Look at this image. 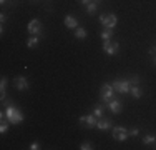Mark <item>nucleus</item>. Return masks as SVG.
<instances>
[{
	"mask_svg": "<svg viewBox=\"0 0 156 150\" xmlns=\"http://www.w3.org/2000/svg\"><path fill=\"white\" fill-rule=\"evenodd\" d=\"M5 115H7V120L10 122V125H18V123L23 122V114L13 105L12 102L7 103V110H5Z\"/></svg>",
	"mask_w": 156,
	"mask_h": 150,
	"instance_id": "f257e3e1",
	"label": "nucleus"
},
{
	"mask_svg": "<svg viewBox=\"0 0 156 150\" xmlns=\"http://www.w3.org/2000/svg\"><path fill=\"white\" fill-rule=\"evenodd\" d=\"M100 24H101L105 28L113 30L118 24V17L115 13H101L100 15Z\"/></svg>",
	"mask_w": 156,
	"mask_h": 150,
	"instance_id": "f03ea898",
	"label": "nucleus"
},
{
	"mask_svg": "<svg viewBox=\"0 0 156 150\" xmlns=\"http://www.w3.org/2000/svg\"><path fill=\"white\" fill-rule=\"evenodd\" d=\"M100 99H101L103 103H105V102L108 103L111 99H115V88H113V85L103 84L101 88H100Z\"/></svg>",
	"mask_w": 156,
	"mask_h": 150,
	"instance_id": "7ed1b4c3",
	"label": "nucleus"
},
{
	"mask_svg": "<svg viewBox=\"0 0 156 150\" xmlns=\"http://www.w3.org/2000/svg\"><path fill=\"white\" fill-rule=\"evenodd\" d=\"M111 85H113V88L116 90L118 93H123V95L129 93V88H131V84H129V80H126V78H116Z\"/></svg>",
	"mask_w": 156,
	"mask_h": 150,
	"instance_id": "20e7f679",
	"label": "nucleus"
},
{
	"mask_svg": "<svg viewBox=\"0 0 156 150\" xmlns=\"http://www.w3.org/2000/svg\"><path fill=\"white\" fill-rule=\"evenodd\" d=\"M111 135H113V138H115L116 142H125L126 138L129 137V130L126 129V127L116 125V127L113 129V133H111Z\"/></svg>",
	"mask_w": 156,
	"mask_h": 150,
	"instance_id": "39448f33",
	"label": "nucleus"
},
{
	"mask_svg": "<svg viewBox=\"0 0 156 150\" xmlns=\"http://www.w3.org/2000/svg\"><path fill=\"white\" fill-rule=\"evenodd\" d=\"M78 122L81 123V125L88 127V129H93V127H96V123H98V117H96L95 114H88V115H81L80 118H78Z\"/></svg>",
	"mask_w": 156,
	"mask_h": 150,
	"instance_id": "423d86ee",
	"label": "nucleus"
},
{
	"mask_svg": "<svg viewBox=\"0 0 156 150\" xmlns=\"http://www.w3.org/2000/svg\"><path fill=\"white\" fill-rule=\"evenodd\" d=\"M27 32L30 33V35H40V33H42V22H40L38 18L30 20L27 25Z\"/></svg>",
	"mask_w": 156,
	"mask_h": 150,
	"instance_id": "0eeeda50",
	"label": "nucleus"
},
{
	"mask_svg": "<svg viewBox=\"0 0 156 150\" xmlns=\"http://www.w3.org/2000/svg\"><path fill=\"white\" fill-rule=\"evenodd\" d=\"M103 50H105L106 55H110V57H113V55L118 54V50H120V43L118 42H103Z\"/></svg>",
	"mask_w": 156,
	"mask_h": 150,
	"instance_id": "6e6552de",
	"label": "nucleus"
},
{
	"mask_svg": "<svg viewBox=\"0 0 156 150\" xmlns=\"http://www.w3.org/2000/svg\"><path fill=\"white\" fill-rule=\"evenodd\" d=\"M108 110L111 112V114H120V112L123 110V103H121L120 100H116V99H111L108 102Z\"/></svg>",
	"mask_w": 156,
	"mask_h": 150,
	"instance_id": "1a4fd4ad",
	"label": "nucleus"
},
{
	"mask_svg": "<svg viewBox=\"0 0 156 150\" xmlns=\"http://www.w3.org/2000/svg\"><path fill=\"white\" fill-rule=\"evenodd\" d=\"M13 82H15V88L17 90H28V87H30V85H28V80L25 77H22V75L17 77Z\"/></svg>",
	"mask_w": 156,
	"mask_h": 150,
	"instance_id": "9d476101",
	"label": "nucleus"
},
{
	"mask_svg": "<svg viewBox=\"0 0 156 150\" xmlns=\"http://www.w3.org/2000/svg\"><path fill=\"white\" fill-rule=\"evenodd\" d=\"M96 129H100V130H110L111 129V118H105V117L98 118Z\"/></svg>",
	"mask_w": 156,
	"mask_h": 150,
	"instance_id": "9b49d317",
	"label": "nucleus"
},
{
	"mask_svg": "<svg viewBox=\"0 0 156 150\" xmlns=\"http://www.w3.org/2000/svg\"><path fill=\"white\" fill-rule=\"evenodd\" d=\"M63 22H65V27H66V28L75 30V28L78 27V20H76L75 17H72V15H66L65 20H63Z\"/></svg>",
	"mask_w": 156,
	"mask_h": 150,
	"instance_id": "f8f14e48",
	"label": "nucleus"
},
{
	"mask_svg": "<svg viewBox=\"0 0 156 150\" xmlns=\"http://www.w3.org/2000/svg\"><path fill=\"white\" fill-rule=\"evenodd\" d=\"M129 95H131L133 99H141V97H143V90L140 88V85H131V88H129Z\"/></svg>",
	"mask_w": 156,
	"mask_h": 150,
	"instance_id": "ddd939ff",
	"label": "nucleus"
},
{
	"mask_svg": "<svg viewBox=\"0 0 156 150\" xmlns=\"http://www.w3.org/2000/svg\"><path fill=\"white\" fill-rule=\"evenodd\" d=\"M7 77H2V82H0V99H2V102L5 100L7 97Z\"/></svg>",
	"mask_w": 156,
	"mask_h": 150,
	"instance_id": "4468645a",
	"label": "nucleus"
},
{
	"mask_svg": "<svg viewBox=\"0 0 156 150\" xmlns=\"http://www.w3.org/2000/svg\"><path fill=\"white\" fill-rule=\"evenodd\" d=\"M38 43H40V35H32L30 39L27 40V47L28 48H35Z\"/></svg>",
	"mask_w": 156,
	"mask_h": 150,
	"instance_id": "2eb2a0df",
	"label": "nucleus"
},
{
	"mask_svg": "<svg viewBox=\"0 0 156 150\" xmlns=\"http://www.w3.org/2000/svg\"><path fill=\"white\" fill-rule=\"evenodd\" d=\"M100 37H101V40H103V42H110V40H111V37H113V30L105 28L101 33H100Z\"/></svg>",
	"mask_w": 156,
	"mask_h": 150,
	"instance_id": "dca6fc26",
	"label": "nucleus"
},
{
	"mask_svg": "<svg viewBox=\"0 0 156 150\" xmlns=\"http://www.w3.org/2000/svg\"><path fill=\"white\" fill-rule=\"evenodd\" d=\"M105 110H106V107H103L101 103H96V105H95V108H93V114H95L98 118H101V117H103V114H105Z\"/></svg>",
	"mask_w": 156,
	"mask_h": 150,
	"instance_id": "f3484780",
	"label": "nucleus"
},
{
	"mask_svg": "<svg viewBox=\"0 0 156 150\" xmlns=\"http://www.w3.org/2000/svg\"><path fill=\"white\" fill-rule=\"evenodd\" d=\"M75 37H76L78 40L87 39V30H85L83 27H76V28H75Z\"/></svg>",
	"mask_w": 156,
	"mask_h": 150,
	"instance_id": "a211bd4d",
	"label": "nucleus"
},
{
	"mask_svg": "<svg viewBox=\"0 0 156 150\" xmlns=\"http://www.w3.org/2000/svg\"><path fill=\"white\" fill-rule=\"evenodd\" d=\"M96 10H98V3H95V2H90L87 5V13H90V15H93Z\"/></svg>",
	"mask_w": 156,
	"mask_h": 150,
	"instance_id": "6ab92c4d",
	"label": "nucleus"
},
{
	"mask_svg": "<svg viewBox=\"0 0 156 150\" xmlns=\"http://www.w3.org/2000/svg\"><path fill=\"white\" fill-rule=\"evenodd\" d=\"M153 142L156 144V137H154V135L148 133V135H144V137H143V144L144 145H150V144H153Z\"/></svg>",
	"mask_w": 156,
	"mask_h": 150,
	"instance_id": "aec40b11",
	"label": "nucleus"
},
{
	"mask_svg": "<svg viewBox=\"0 0 156 150\" xmlns=\"http://www.w3.org/2000/svg\"><path fill=\"white\" fill-rule=\"evenodd\" d=\"M9 120H5V118H2V123H0V132L2 133H5L7 130H9Z\"/></svg>",
	"mask_w": 156,
	"mask_h": 150,
	"instance_id": "412c9836",
	"label": "nucleus"
},
{
	"mask_svg": "<svg viewBox=\"0 0 156 150\" xmlns=\"http://www.w3.org/2000/svg\"><path fill=\"white\" fill-rule=\"evenodd\" d=\"M80 148H81V150H93L95 147L90 144V142H83V144L80 145Z\"/></svg>",
	"mask_w": 156,
	"mask_h": 150,
	"instance_id": "4be33fe9",
	"label": "nucleus"
},
{
	"mask_svg": "<svg viewBox=\"0 0 156 150\" xmlns=\"http://www.w3.org/2000/svg\"><path fill=\"white\" fill-rule=\"evenodd\" d=\"M129 84H131V85H138L140 84V77H138V75L131 77V78H129Z\"/></svg>",
	"mask_w": 156,
	"mask_h": 150,
	"instance_id": "5701e85b",
	"label": "nucleus"
},
{
	"mask_svg": "<svg viewBox=\"0 0 156 150\" xmlns=\"http://www.w3.org/2000/svg\"><path fill=\"white\" fill-rule=\"evenodd\" d=\"M129 135H131V137H138V135H140V129H136V127H135V129H131V130H129Z\"/></svg>",
	"mask_w": 156,
	"mask_h": 150,
	"instance_id": "b1692460",
	"label": "nucleus"
},
{
	"mask_svg": "<svg viewBox=\"0 0 156 150\" xmlns=\"http://www.w3.org/2000/svg\"><path fill=\"white\" fill-rule=\"evenodd\" d=\"M30 148H32V150H40L42 147H40L38 142H32V144H30Z\"/></svg>",
	"mask_w": 156,
	"mask_h": 150,
	"instance_id": "393cba45",
	"label": "nucleus"
},
{
	"mask_svg": "<svg viewBox=\"0 0 156 150\" xmlns=\"http://www.w3.org/2000/svg\"><path fill=\"white\" fill-rule=\"evenodd\" d=\"M5 20H7V17H5V13H0V24H5Z\"/></svg>",
	"mask_w": 156,
	"mask_h": 150,
	"instance_id": "a878e982",
	"label": "nucleus"
},
{
	"mask_svg": "<svg viewBox=\"0 0 156 150\" xmlns=\"http://www.w3.org/2000/svg\"><path fill=\"white\" fill-rule=\"evenodd\" d=\"M80 3H81V5H88V3H90V0H80Z\"/></svg>",
	"mask_w": 156,
	"mask_h": 150,
	"instance_id": "bb28decb",
	"label": "nucleus"
},
{
	"mask_svg": "<svg viewBox=\"0 0 156 150\" xmlns=\"http://www.w3.org/2000/svg\"><path fill=\"white\" fill-rule=\"evenodd\" d=\"M90 2H95V3H98V2H101V0H90Z\"/></svg>",
	"mask_w": 156,
	"mask_h": 150,
	"instance_id": "cd10ccee",
	"label": "nucleus"
},
{
	"mask_svg": "<svg viewBox=\"0 0 156 150\" xmlns=\"http://www.w3.org/2000/svg\"><path fill=\"white\" fill-rule=\"evenodd\" d=\"M7 2V0H0V3H2V5H3V3H5Z\"/></svg>",
	"mask_w": 156,
	"mask_h": 150,
	"instance_id": "c85d7f7f",
	"label": "nucleus"
},
{
	"mask_svg": "<svg viewBox=\"0 0 156 150\" xmlns=\"http://www.w3.org/2000/svg\"><path fill=\"white\" fill-rule=\"evenodd\" d=\"M154 63H156V57H154Z\"/></svg>",
	"mask_w": 156,
	"mask_h": 150,
	"instance_id": "c756f323",
	"label": "nucleus"
}]
</instances>
